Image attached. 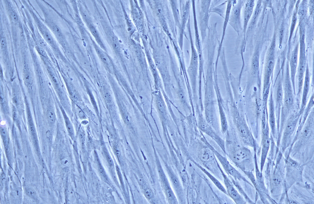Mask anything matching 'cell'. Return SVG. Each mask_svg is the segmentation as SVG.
Returning a JSON list of instances; mask_svg holds the SVG:
<instances>
[{
  "label": "cell",
  "instance_id": "cb8c5ba5",
  "mask_svg": "<svg viewBox=\"0 0 314 204\" xmlns=\"http://www.w3.org/2000/svg\"><path fill=\"white\" fill-rule=\"evenodd\" d=\"M205 173H206L207 175L210 177V178L213 180V181L215 183V184L221 190L224 191V192H226L225 189L220 184L217 180L214 177H213L209 173L207 172L204 169L202 170Z\"/></svg>",
  "mask_w": 314,
  "mask_h": 204
},
{
  "label": "cell",
  "instance_id": "8fae6325",
  "mask_svg": "<svg viewBox=\"0 0 314 204\" xmlns=\"http://www.w3.org/2000/svg\"><path fill=\"white\" fill-rule=\"evenodd\" d=\"M298 52V46H296L292 53L290 63L291 70L290 78L295 93V79L297 71Z\"/></svg>",
  "mask_w": 314,
  "mask_h": 204
},
{
  "label": "cell",
  "instance_id": "9a60e30c",
  "mask_svg": "<svg viewBox=\"0 0 314 204\" xmlns=\"http://www.w3.org/2000/svg\"><path fill=\"white\" fill-rule=\"evenodd\" d=\"M225 180V185L229 195L237 203H240L242 202L243 200L238 193L235 189L230 182L228 180Z\"/></svg>",
  "mask_w": 314,
  "mask_h": 204
},
{
  "label": "cell",
  "instance_id": "e575fe53",
  "mask_svg": "<svg viewBox=\"0 0 314 204\" xmlns=\"http://www.w3.org/2000/svg\"><path fill=\"white\" fill-rule=\"evenodd\" d=\"M12 117L14 120H17V111L15 108L14 107H13L12 109Z\"/></svg>",
  "mask_w": 314,
  "mask_h": 204
},
{
  "label": "cell",
  "instance_id": "6da1fadb",
  "mask_svg": "<svg viewBox=\"0 0 314 204\" xmlns=\"http://www.w3.org/2000/svg\"><path fill=\"white\" fill-rule=\"evenodd\" d=\"M283 99L281 111L280 121L284 122L290 114L294 104V93L291 82L288 73L285 75L283 84Z\"/></svg>",
  "mask_w": 314,
  "mask_h": 204
},
{
  "label": "cell",
  "instance_id": "ac0fdd59",
  "mask_svg": "<svg viewBox=\"0 0 314 204\" xmlns=\"http://www.w3.org/2000/svg\"><path fill=\"white\" fill-rule=\"evenodd\" d=\"M274 59L273 53H270L269 58L267 61L266 69V73L271 75L273 70L274 65Z\"/></svg>",
  "mask_w": 314,
  "mask_h": 204
},
{
  "label": "cell",
  "instance_id": "ffe728a7",
  "mask_svg": "<svg viewBox=\"0 0 314 204\" xmlns=\"http://www.w3.org/2000/svg\"><path fill=\"white\" fill-rule=\"evenodd\" d=\"M259 58L258 56L256 55L253 57L251 62V69L253 73H257L259 70Z\"/></svg>",
  "mask_w": 314,
  "mask_h": 204
},
{
  "label": "cell",
  "instance_id": "5b68a950",
  "mask_svg": "<svg viewBox=\"0 0 314 204\" xmlns=\"http://www.w3.org/2000/svg\"><path fill=\"white\" fill-rule=\"evenodd\" d=\"M243 1L239 0L235 3L231 10L228 23L239 36L242 27L240 20V13L241 8L243 5Z\"/></svg>",
  "mask_w": 314,
  "mask_h": 204
},
{
  "label": "cell",
  "instance_id": "52a82bcc",
  "mask_svg": "<svg viewBox=\"0 0 314 204\" xmlns=\"http://www.w3.org/2000/svg\"><path fill=\"white\" fill-rule=\"evenodd\" d=\"M283 89L281 82L279 79L278 82L275 96V111L278 135L279 132L281 113L283 105Z\"/></svg>",
  "mask_w": 314,
  "mask_h": 204
},
{
  "label": "cell",
  "instance_id": "484cf974",
  "mask_svg": "<svg viewBox=\"0 0 314 204\" xmlns=\"http://www.w3.org/2000/svg\"><path fill=\"white\" fill-rule=\"evenodd\" d=\"M97 52L102 61L105 63H107L108 60L107 56L101 51L98 49L97 50Z\"/></svg>",
  "mask_w": 314,
  "mask_h": 204
},
{
  "label": "cell",
  "instance_id": "7402d4cb",
  "mask_svg": "<svg viewBox=\"0 0 314 204\" xmlns=\"http://www.w3.org/2000/svg\"><path fill=\"white\" fill-rule=\"evenodd\" d=\"M103 96L105 102L108 104H111L112 98L111 95L109 90L106 88L103 89Z\"/></svg>",
  "mask_w": 314,
  "mask_h": 204
},
{
  "label": "cell",
  "instance_id": "8d00e7d4",
  "mask_svg": "<svg viewBox=\"0 0 314 204\" xmlns=\"http://www.w3.org/2000/svg\"><path fill=\"white\" fill-rule=\"evenodd\" d=\"M5 175L4 173H2L1 177V184H3V183L5 182Z\"/></svg>",
  "mask_w": 314,
  "mask_h": 204
},
{
  "label": "cell",
  "instance_id": "3957f363",
  "mask_svg": "<svg viewBox=\"0 0 314 204\" xmlns=\"http://www.w3.org/2000/svg\"><path fill=\"white\" fill-rule=\"evenodd\" d=\"M301 115L298 113L296 114H290L287 118L284 125L282 131L281 146L284 151L289 146L293 135L294 133Z\"/></svg>",
  "mask_w": 314,
  "mask_h": 204
},
{
  "label": "cell",
  "instance_id": "d4e9b609",
  "mask_svg": "<svg viewBox=\"0 0 314 204\" xmlns=\"http://www.w3.org/2000/svg\"><path fill=\"white\" fill-rule=\"evenodd\" d=\"M28 122L30 131L32 135L34 137H35L36 135V132L35 126L32 118L30 115L29 116Z\"/></svg>",
  "mask_w": 314,
  "mask_h": 204
},
{
  "label": "cell",
  "instance_id": "4316f807",
  "mask_svg": "<svg viewBox=\"0 0 314 204\" xmlns=\"http://www.w3.org/2000/svg\"><path fill=\"white\" fill-rule=\"evenodd\" d=\"M26 194L29 197L35 199L36 197V192L33 189H28L26 190Z\"/></svg>",
  "mask_w": 314,
  "mask_h": 204
},
{
  "label": "cell",
  "instance_id": "30bf717a",
  "mask_svg": "<svg viewBox=\"0 0 314 204\" xmlns=\"http://www.w3.org/2000/svg\"><path fill=\"white\" fill-rule=\"evenodd\" d=\"M304 79L301 103L300 110L298 112L301 116L303 115L304 109L306 107L307 97L310 88V75L308 69H307L306 71Z\"/></svg>",
  "mask_w": 314,
  "mask_h": 204
},
{
  "label": "cell",
  "instance_id": "836d02e7",
  "mask_svg": "<svg viewBox=\"0 0 314 204\" xmlns=\"http://www.w3.org/2000/svg\"><path fill=\"white\" fill-rule=\"evenodd\" d=\"M145 193L146 196L147 198L151 199L152 197L153 193L151 189H147L145 191Z\"/></svg>",
  "mask_w": 314,
  "mask_h": 204
},
{
  "label": "cell",
  "instance_id": "7a4b0ae2",
  "mask_svg": "<svg viewBox=\"0 0 314 204\" xmlns=\"http://www.w3.org/2000/svg\"><path fill=\"white\" fill-rule=\"evenodd\" d=\"M226 147L227 155L236 163H250L251 162L252 153L247 148L231 141L227 142Z\"/></svg>",
  "mask_w": 314,
  "mask_h": 204
},
{
  "label": "cell",
  "instance_id": "603a6c76",
  "mask_svg": "<svg viewBox=\"0 0 314 204\" xmlns=\"http://www.w3.org/2000/svg\"><path fill=\"white\" fill-rule=\"evenodd\" d=\"M102 151L106 160L109 165L111 166H113V160L106 148L105 147H103L102 148Z\"/></svg>",
  "mask_w": 314,
  "mask_h": 204
},
{
  "label": "cell",
  "instance_id": "d6986e66",
  "mask_svg": "<svg viewBox=\"0 0 314 204\" xmlns=\"http://www.w3.org/2000/svg\"><path fill=\"white\" fill-rule=\"evenodd\" d=\"M7 11L9 16L12 21L15 22H17L18 20L17 14L14 10L11 4L9 2L7 4Z\"/></svg>",
  "mask_w": 314,
  "mask_h": 204
},
{
  "label": "cell",
  "instance_id": "d590c367",
  "mask_svg": "<svg viewBox=\"0 0 314 204\" xmlns=\"http://www.w3.org/2000/svg\"><path fill=\"white\" fill-rule=\"evenodd\" d=\"M90 31L92 35L95 37H97L98 35L97 32L95 28L93 26H91L90 27Z\"/></svg>",
  "mask_w": 314,
  "mask_h": 204
},
{
  "label": "cell",
  "instance_id": "d6a6232c",
  "mask_svg": "<svg viewBox=\"0 0 314 204\" xmlns=\"http://www.w3.org/2000/svg\"><path fill=\"white\" fill-rule=\"evenodd\" d=\"M113 44L115 49L118 51L119 49V45L116 38H113Z\"/></svg>",
  "mask_w": 314,
  "mask_h": 204
},
{
  "label": "cell",
  "instance_id": "8992f818",
  "mask_svg": "<svg viewBox=\"0 0 314 204\" xmlns=\"http://www.w3.org/2000/svg\"><path fill=\"white\" fill-rule=\"evenodd\" d=\"M306 58L305 47L304 44L301 45L299 64L297 68L298 92L299 96L302 89L304 75L305 71Z\"/></svg>",
  "mask_w": 314,
  "mask_h": 204
},
{
  "label": "cell",
  "instance_id": "83f0119b",
  "mask_svg": "<svg viewBox=\"0 0 314 204\" xmlns=\"http://www.w3.org/2000/svg\"><path fill=\"white\" fill-rule=\"evenodd\" d=\"M256 10H255V13L254 14V16H253V19H252V22H251V24H254V23L255 22V20L256 19L258 15L259 14V11H260V4H258V5H257V7H256Z\"/></svg>",
  "mask_w": 314,
  "mask_h": 204
},
{
  "label": "cell",
  "instance_id": "4dcf8cb0",
  "mask_svg": "<svg viewBox=\"0 0 314 204\" xmlns=\"http://www.w3.org/2000/svg\"><path fill=\"white\" fill-rule=\"evenodd\" d=\"M1 134L3 138L4 139V141L6 142V131L5 129L3 127H1L0 128Z\"/></svg>",
  "mask_w": 314,
  "mask_h": 204
},
{
  "label": "cell",
  "instance_id": "44dd1931",
  "mask_svg": "<svg viewBox=\"0 0 314 204\" xmlns=\"http://www.w3.org/2000/svg\"><path fill=\"white\" fill-rule=\"evenodd\" d=\"M47 116L49 122L51 123H54L56 120V116L53 109L50 107L47 110Z\"/></svg>",
  "mask_w": 314,
  "mask_h": 204
},
{
  "label": "cell",
  "instance_id": "5bb4252c",
  "mask_svg": "<svg viewBox=\"0 0 314 204\" xmlns=\"http://www.w3.org/2000/svg\"><path fill=\"white\" fill-rule=\"evenodd\" d=\"M23 78L25 86L29 89L32 88L34 85V75L28 68L23 70Z\"/></svg>",
  "mask_w": 314,
  "mask_h": 204
},
{
  "label": "cell",
  "instance_id": "2e32d148",
  "mask_svg": "<svg viewBox=\"0 0 314 204\" xmlns=\"http://www.w3.org/2000/svg\"><path fill=\"white\" fill-rule=\"evenodd\" d=\"M47 24L52 30L58 39L60 40L62 37V35L60 29L53 22L47 20Z\"/></svg>",
  "mask_w": 314,
  "mask_h": 204
},
{
  "label": "cell",
  "instance_id": "4fadbf2b",
  "mask_svg": "<svg viewBox=\"0 0 314 204\" xmlns=\"http://www.w3.org/2000/svg\"><path fill=\"white\" fill-rule=\"evenodd\" d=\"M254 5V1H248L246 4L244 14L243 32H245L248 21L252 15Z\"/></svg>",
  "mask_w": 314,
  "mask_h": 204
},
{
  "label": "cell",
  "instance_id": "9c48e42d",
  "mask_svg": "<svg viewBox=\"0 0 314 204\" xmlns=\"http://www.w3.org/2000/svg\"><path fill=\"white\" fill-rule=\"evenodd\" d=\"M269 112L267 115L268 122L270 132L275 138L277 135L276 118L272 91L271 92L269 103Z\"/></svg>",
  "mask_w": 314,
  "mask_h": 204
},
{
  "label": "cell",
  "instance_id": "1f68e13d",
  "mask_svg": "<svg viewBox=\"0 0 314 204\" xmlns=\"http://www.w3.org/2000/svg\"><path fill=\"white\" fill-rule=\"evenodd\" d=\"M167 195L169 199L171 200L174 199V195L171 190L168 189L167 191Z\"/></svg>",
  "mask_w": 314,
  "mask_h": 204
},
{
  "label": "cell",
  "instance_id": "7c38bea8",
  "mask_svg": "<svg viewBox=\"0 0 314 204\" xmlns=\"http://www.w3.org/2000/svg\"><path fill=\"white\" fill-rule=\"evenodd\" d=\"M197 148V155L202 160L209 161L213 158V154L210 148L203 145H199Z\"/></svg>",
  "mask_w": 314,
  "mask_h": 204
},
{
  "label": "cell",
  "instance_id": "e0dca14e",
  "mask_svg": "<svg viewBox=\"0 0 314 204\" xmlns=\"http://www.w3.org/2000/svg\"><path fill=\"white\" fill-rule=\"evenodd\" d=\"M63 117L68 133L72 139H73L75 136V133L74 128L69 118L65 114H63Z\"/></svg>",
  "mask_w": 314,
  "mask_h": 204
},
{
  "label": "cell",
  "instance_id": "f546056e",
  "mask_svg": "<svg viewBox=\"0 0 314 204\" xmlns=\"http://www.w3.org/2000/svg\"><path fill=\"white\" fill-rule=\"evenodd\" d=\"M98 170L100 175L105 178H106L107 176L104 169L100 164L99 165Z\"/></svg>",
  "mask_w": 314,
  "mask_h": 204
},
{
  "label": "cell",
  "instance_id": "ba28073f",
  "mask_svg": "<svg viewBox=\"0 0 314 204\" xmlns=\"http://www.w3.org/2000/svg\"><path fill=\"white\" fill-rule=\"evenodd\" d=\"M261 162L263 163L267 156L270 146V128L268 119L265 123L262 124Z\"/></svg>",
  "mask_w": 314,
  "mask_h": 204
},
{
  "label": "cell",
  "instance_id": "277c9868",
  "mask_svg": "<svg viewBox=\"0 0 314 204\" xmlns=\"http://www.w3.org/2000/svg\"><path fill=\"white\" fill-rule=\"evenodd\" d=\"M211 0L200 1V7L199 13V24L201 40L203 43L206 35V31L208 29L209 13Z\"/></svg>",
  "mask_w": 314,
  "mask_h": 204
},
{
  "label": "cell",
  "instance_id": "f1b7e54d",
  "mask_svg": "<svg viewBox=\"0 0 314 204\" xmlns=\"http://www.w3.org/2000/svg\"><path fill=\"white\" fill-rule=\"evenodd\" d=\"M36 49L37 51L40 55L44 57H48L47 53L44 48L40 46H38L36 47Z\"/></svg>",
  "mask_w": 314,
  "mask_h": 204
}]
</instances>
